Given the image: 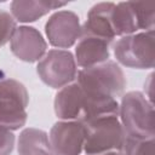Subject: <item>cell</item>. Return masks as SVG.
<instances>
[{"label": "cell", "instance_id": "obj_1", "mask_svg": "<svg viewBox=\"0 0 155 155\" xmlns=\"http://www.w3.org/2000/svg\"><path fill=\"white\" fill-rule=\"evenodd\" d=\"M54 113L59 120L86 124L103 116H119V102L84 91L76 82L62 87L54 97Z\"/></svg>", "mask_w": 155, "mask_h": 155}, {"label": "cell", "instance_id": "obj_2", "mask_svg": "<svg viewBox=\"0 0 155 155\" xmlns=\"http://www.w3.org/2000/svg\"><path fill=\"white\" fill-rule=\"evenodd\" d=\"M119 120L128 138L151 139L155 136L154 107L142 92L131 91L121 97Z\"/></svg>", "mask_w": 155, "mask_h": 155}, {"label": "cell", "instance_id": "obj_3", "mask_svg": "<svg viewBox=\"0 0 155 155\" xmlns=\"http://www.w3.org/2000/svg\"><path fill=\"white\" fill-rule=\"evenodd\" d=\"M75 82L88 93L115 99L122 96L127 85L124 70L116 62L110 59L78 70Z\"/></svg>", "mask_w": 155, "mask_h": 155}, {"label": "cell", "instance_id": "obj_4", "mask_svg": "<svg viewBox=\"0 0 155 155\" xmlns=\"http://www.w3.org/2000/svg\"><path fill=\"white\" fill-rule=\"evenodd\" d=\"M86 155H103L121 151L125 143V132L119 116H103L84 124Z\"/></svg>", "mask_w": 155, "mask_h": 155}, {"label": "cell", "instance_id": "obj_5", "mask_svg": "<svg viewBox=\"0 0 155 155\" xmlns=\"http://www.w3.org/2000/svg\"><path fill=\"white\" fill-rule=\"evenodd\" d=\"M154 30L121 36L114 44L116 62L132 69H153L155 64Z\"/></svg>", "mask_w": 155, "mask_h": 155}, {"label": "cell", "instance_id": "obj_6", "mask_svg": "<svg viewBox=\"0 0 155 155\" xmlns=\"http://www.w3.org/2000/svg\"><path fill=\"white\" fill-rule=\"evenodd\" d=\"M29 93L25 86L15 79L0 81V126L11 131L22 128L28 119Z\"/></svg>", "mask_w": 155, "mask_h": 155}, {"label": "cell", "instance_id": "obj_7", "mask_svg": "<svg viewBox=\"0 0 155 155\" xmlns=\"http://www.w3.org/2000/svg\"><path fill=\"white\" fill-rule=\"evenodd\" d=\"M36 73L45 85L61 90L76 79L78 65L75 57L68 50H50L38 62Z\"/></svg>", "mask_w": 155, "mask_h": 155}, {"label": "cell", "instance_id": "obj_8", "mask_svg": "<svg viewBox=\"0 0 155 155\" xmlns=\"http://www.w3.org/2000/svg\"><path fill=\"white\" fill-rule=\"evenodd\" d=\"M45 33L50 45L57 48L71 47L81 36L79 16L68 10H61L51 15L45 24Z\"/></svg>", "mask_w": 155, "mask_h": 155}, {"label": "cell", "instance_id": "obj_9", "mask_svg": "<svg viewBox=\"0 0 155 155\" xmlns=\"http://www.w3.org/2000/svg\"><path fill=\"white\" fill-rule=\"evenodd\" d=\"M54 155H80L84 151L85 130L79 121H57L48 134Z\"/></svg>", "mask_w": 155, "mask_h": 155}, {"label": "cell", "instance_id": "obj_10", "mask_svg": "<svg viewBox=\"0 0 155 155\" xmlns=\"http://www.w3.org/2000/svg\"><path fill=\"white\" fill-rule=\"evenodd\" d=\"M10 48L18 59L34 63L46 54L47 42L36 28L21 25L17 27L10 40Z\"/></svg>", "mask_w": 155, "mask_h": 155}, {"label": "cell", "instance_id": "obj_11", "mask_svg": "<svg viewBox=\"0 0 155 155\" xmlns=\"http://www.w3.org/2000/svg\"><path fill=\"white\" fill-rule=\"evenodd\" d=\"M114 7V2H99L93 5L87 13L84 25H81V35H91L113 42L115 34L111 28L110 18Z\"/></svg>", "mask_w": 155, "mask_h": 155}, {"label": "cell", "instance_id": "obj_12", "mask_svg": "<svg viewBox=\"0 0 155 155\" xmlns=\"http://www.w3.org/2000/svg\"><path fill=\"white\" fill-rule=\"evenodd\" d=\"M110 44L104 39L81 35L75 47L76 65L82 69L107 62L110 57Z\"/></svg>", "mask_w": 155, "mask_h": 155}, {"label": "cell", "instance_id": "obj_13", "mask_svg": "<svg viewBox=\"0 0 155 155\" xmlns=\"http://www.w3.org/2000/svg\"><path fill=\"white\" fill-rule=\"evenodd\" d=\"M68 2L54 0H15L11 2V15L16 22L30 23L44 17L52 10L65 6Z\"/></svg>", "mask_w": 155, "mask_h": 155}, {"label": "cell", "instance_id": "obj_14", "mask_svg": "<svg viewBox=\"0 0 155 155\" xmlns=\"http://www.w3.org/2000/svg\"><path fill=\"white\" fill-rule=\"evenodd\" d=\"M18 155H54L50 144L48 134L39 128H24L17 142Z\"/></svg>", "mask_w": 155, "mask_h": 155}, {"label": "cell", "instance_id": "obj_15", "mask_svg": "<svg viewBox=\"0 0 155 155\" xmlns=\"http://www.w3.org/2000/svg\"><path fill=\"white\" fill-rule=\"evenodd\" d=\"M110 21L115 36H126L138 31V24L131 1L115 4Z\"/></svg>", "mask_w": 155, "mask_h": 155}, {"label": "cell", "instance_id": "obj_16", "mask_svg": "<svg viewBox=\"0 0 155 155\" xmlns=\"http://www.w3.org/2000/svg\"><path fill=\"white\" fill-rule=\"evenodd\" d=\"M131 6L133 8L138 30L148 31L154 30L155 24V4L145 2V1H131Z\"/></svg>", "mask_w": 155, "mask_h": 155}, {"label": "cell", "instance_id": "obj_17", "mask_svg": "<svg viewBox=\"0 0 155 155\" xmlns=\"http://www.w3.org/2000/svg\"><path fill=\"white\" fill-rule=\"evenodd\" d=\"M155 140L151 139H134L125 138L121 153L124 155H154Z\"/></svg>", "mask_w": 155, "mask_h": 155}, {"label": "cell", "instance_id": "obj_18", "mask_svg": "<svg viewBox=\"0 0 155 155\" xmlns=\"http://www.w3.org/2000/svg\"><path fill=\"white\" fill-rule=\"evenodd\" d=\"M17 29L16 19L7 11L0 10V47L8 42Z\"/></svg>", "mask_w": 155, "mask_h": 155}, {"label": "cell", "instance_id": "obj_19", "mask_svg": "<svg viewBox=\"0 0 155 155\" xmlns=\"http://www.w3.org/2000/svg\"><path fill=\"white\" fill-rule=\"evenodd\" d=\"M15 142L13 131L0 126V155H10L15 148Z\"/></svg>", "mask_w": 155, "mask_h": 155}, {"label": "cell", "instance_id": "obj_20", "mask_svg": "<svg viewBox=\"0 0 155 155\" xmlns=\"http://www.w3.org/2000/svg\"><path fill=\"white\" fill-rule=\"evenodd\" d=\"M153 73L148 76V79H147V81H145V84H144V90L145 88H148L149 90V92H148V94H147V98L153 103V101H151V98H153Z\"/></svg>", "mask_w": 155, "mask_h": 155}, {"label": "cell", "instance_id": "obj_21", "mask_svg": "<svg viewBox=\"0 0 155 155\" xmlns=\"http://www.w3.org/2000/svg\"><path fill=\"white\" fill-rule=\"evenodd\" d=\"M103 155H124L121 151H111V153H107V154H103Z\"/></svg>", "mask_w": 155, "mask_h": 155}]
</instances>
